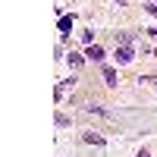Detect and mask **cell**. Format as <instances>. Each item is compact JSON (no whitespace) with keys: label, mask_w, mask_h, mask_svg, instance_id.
I'll use <instances>...</instances> for the list:
<instances>
[{"label":"cell","mask_w":157,"mask_h":157,"mask_svg":"<svg viewBox=\"0 0 157 157\" xmlns=\"http://www.w3.org/2000/svg\"><path fill=\"white\" fill-rule=\"evenodd\" d=\"M120 66H126V63H132L135 60V50H132V44H123V47H116V57H113Z\"/></svg>","instance_id":"cell-1"},{"label":"cell","mask_w":157,"mask_h":157,"mask_svg":"<svg viewBox=\"0 0 157 157\" xmlns=\"http://www.w3.org/2000/svg\"><path fill=\"white\" fill-rule=\"evenodd\" d=\"M72 85H75V78H72V75H69V78H63V82L57 85V91H54V98H57V101H63V94H66V88H72Z\"/></svg>","instance_id":"cell-2"},{"label":"cell","mask_w":157,"mask_h":157,"mask_svg":"<svg viewBox=\"0 0 157 157\" xmlns=\"http://www.w3.org/2000/svg\"><path fill=\"white\" fill-rule=\"evenodd\" d=\"M85 57H88V60H94V63H101V60H104V50H101L98 44H88V50H85Z\"/></svg>","instance_id":"cell-3"},{"label":"cell","mask_w":157,"mask_h":157,"mask_svg":"<svg viewBox=\"0 0 157 157\" xmlns=\"http://www.w3.org/2000/svg\"><path fill=\"white\" fill-rule=\"evenodd\" d=\"M69 32H72V16H60V35L69 38Z\"/></svg>","instance_id":"cell-4"},{"label":"cell","mask_w":157,"mask_h":157,"mask_svg":"<svg viewBox=\"0 0 157 157\" xmlns=\"http://www.w3.org/2000/svg\"><path fill=\"white\" fill-rule=\"evenodd\" d=\"M104 82H107V85H116V69H113V66H104Z\"/></svg>","instance_id":"cell-5"},{"label":"cell","mask_w":157,"mask_h":157,"mask_svg":"<svg viewBox=\"0 0 157 157\" xmlns=\"http://www.w3.org/2000/svg\"><path fill=\"white\" fill-rule=\"evenodd\" d=\"M85 141H88V145H104V135H98V132H85Z\"/></svg>","instance_id":"cell-6"},{"label":"cell","mask_w":157,"mask_h":157,"mask_svg":"<svg viewBox=\"0 0 157 157\" xmlns=\"http://www.w3.org/2000/svg\"><path fill=\"white\" fill-rule=\"evenodd\" d=\"M66 60H69V66H82V60H85V57H82V54H69Z\"/></svg>","instance_id":"cell-7"},{"label":"cell","mask_w":157,"mask_h":157,"mask_svg":"<svg viewBox=\"0 0 157 157\" xmlns=\"http://www.w3.org/2000/svg\"><path fill=\"white\" fill-rule=\"evenodd\" d=\"M145 10H148V13H151V16L157 19V3H145Z\"/></svg>","instance_id":"cell-8"},{"label":"cell","mask_w":157,"mask_h":157,"mask_svg":"<svg viewBox=\"0 0 157 157\" xmlns=\"http://www.w3.org/2000/svg\"><path fill=\"white\" fill-rule=\"evenodd\" d=\"M135 157H151V154H148V151H138V154H135Z\"/></svg>","instance_id":"cell-9"},{"label":"cell","mask_w":157,"mask_h":157,"mask_svg":"<svg viewBox=\"0 0 157 157\" xmlns=\"http://www.w3.org/2000/svg\"><path fill=\"white\" fill-rule=\"evenodd\" d=\"M148 35H157V29H148Z\"/></svg>","instance_id":"cell-10"}]
</instances>
